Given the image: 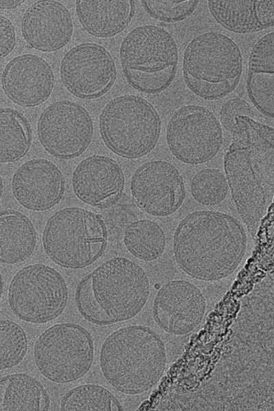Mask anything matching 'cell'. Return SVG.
<instances>
[{"mask_svg":"<svg viewBox=\"0 0 274 411\" xmlns=\"http://www.w3.org/2000/svg\"><path fill=\"white\" fill-rule=\"evenodd\" d=\"M42 240L52 262L63 268L80 269L102 256L108 234L99 215L84 208L66 207L47 220Z\"/></svg>","mask_w":274,"mask_h":411,"instance_id":"obj_7","label":"cell"},{"mask_svg":"<svg viewBox=\"0 0 274 411\" xmlns=\"http://www.w3.org/2000/svg\"><path fill=\"white\" fill-rule=\"evenodd\" d=\"M123 242L127 251L135 258L151 262L164 253L166 236L163 229L155 221L139 219L126 227Z\"/></svg>","mask_w":274,"mask_h":411,"instance_id":"obj_26","label":"cell"},{"mask_svg":"<svg viewBox=\"0 0 274 411\" xmlns=\"http://www.w3.org/2000/svg\"><path fill=\"white\" fill-rule=\"evenodd\" d=\"M37 133L40 143L48 153L60 159H71L82 154L90 145L93 123L82 105L60 100L42 112Z\"/></svg>","mask_w":274,"mask_h":411,"instance_id":"obj_12","label":"cell"},{"mask_svg":"<svg viewBox=\"0 0 274 411\" xmlns=\"http://www.w3.org/2000/svg\"><path fill=\"white\" fill-rule=\"evenodd\" d=\"M68 294L66 280L57 270L44 264H33L22 268L12 277L8 303L19 319L43 324L64 312Z\"/></svg>","mask_w":274,"mask_h":411,"instance_id":"obj_10","label":"cell"},{"mask_svg":"<svg viewBox=\"0 0 274 411\" xmlns=\"http://www.w3.org/2000/svg\"><path fill=\"white\" fill-rule=\"evenodd\" d=\"M3 289H4V282H3V276L0 272V303L1 301L3 293Z\"/></svg>","mask_w":274,"mask_h":411,"instance_id":"obj_34","label":"cell"},{"mask_svg":"<svg viewBox=\"0 0 274 411\" xmlns=\"http://www.w3.org/2000/svg\"><path fill=\"white\" fill-rule=\"evenodd\" d=\"M60 410H124L116 396L108 388L96 384H84L69 390L62 396Z\"/></svg>","mask_w":274,"mask_h":411,"instance_id":"obj_27","label":"cell"},{"mask_svg":"<svg viewBox=\"0 0 274 411\" xmlns=\"http://www.w3.org/2000/svg\"><path fill=\"white\" fill-rule=\"evenodd\" d=\"M248 97L266 117L273 118L274 34L271 31L253 45L249 58L246 80Z\"/></svg>","mask_w":274,"mask_h":411,"instance_id":"obj_20","label":"cell"},{"mask_svg":"<svg viewBox=\"0 0 274 411\" xmlns=\"http://www.w3.org/2000/svg\"><path fill=\"white\" fill-rule=\"evenodd\" d=\"M207 308L206 298L198 286L184 279L164 284L153 303V316L164 332L185 335L202 321Z\"/></svg>","mask_w":274,"mask_h":411,"instance_id":"obj_15","label":"cell"},{"mask_svg":"<svg viewBox=\"0 0 274 411\" xmlns=\"http://www.w3.org/2000/svg\"><path fill=\"white\" fill-rule=\"evenodd\" d=\"M101 136L115 154L127 159L147 155L156 147L162 121L154 105L134 95H123L110 100L99 120Z\"/></svg>","mask_w":274,"mask_h":411,"instance_id":"obj_8","label":"cell"},{"mask_svg":"<svg viewBox=\"0 0 274 411\" xmlns=\"http://www.w3.org/2000/svg\"><path fill=\"white\" fill-rule=\"evenodd\" d=\"M246 116L253 119L257 116L256 110L245 99L235 97L227 100L221 106L219 117L223 127L232 132L236 123V117Z\"/></svg>","mask_w":274,"mask_h":411,"instance_id":"obj_31","label":"cell"},{"mask_svg":"<svg viewBox=\"0 0 274 411\" xmlns=\"http://www.w3.org/2000/svg\"><path fill=\"white\" fill-rule=\"evenodd\" d=\"M60 77L69 92L82 99H97L114 85L116 68L109 51L95 42L71 48L60 63Z\"/></svg>","mask_w":274,"mask_h":411,"instance_id":"obj_13","label":"cell"},{"mask_svg":"<svg viewBox=\"0 0 274 411\" xmlns=\"http://www.w3.org/2000/svg\"><path fill=\"white\" fill-rule=\"evenodd\" d=\"M192 197L204 206L220 204L226 199L229 186L223 173L215 168H206L194 174L190 183Z\"/></svg>","mask_w":274,"mask_h":411,"instance_id":"obj_28","label":"cell"},{"mask_svg":"<svg viewBox=\"0 0 274 411\" xmlns=\"http://www.w3.org/2000/svg\"><path fill=\"white\" fill-rule=\"evenodd\" d=\"M27 351L28 339L25 329L12 320H0V370L19 364Z\"/></svg>","mask_w":274,"mask_h":411,"instance_id":"obj_29","label":"cell"},{"mask_svg":"<svg viewBox=\"0 0 274 411\" xmlns=\"http://www.w3.org/2000/svg\"><path fill=\"white\" fill-rule=\"evenodd\" d=\"M247 247L246 230L225 212L198 210L178 223L173 251L178 266L192 278L215 282L227 278L239 266Z\"/></svg>","mask_w":274,"mask_h":411,"instance_id":"obj_2","label":"cell"},{"mask_svg":"<svg viewBox=\"0 0 274 411\" xmlns=\"http://www.w3.org/2000/svg\"><path fill=\"white\" fill-rule=\"evenodd\" d=\"M24 2L25 1H0V9H14Z\"/></svg>","mask_w":274,"mask_h":411,"instance_id":"obj_33","label":"cell"},{"mask_svg":"<svg viewBox=\"0 0 274 411\" xmlns=\"http://www.w3.org/2000/svg\"><path fill=\"white\" fill-rule=\"evenodd\" d=\"M76 12L82 27L98 38L113 37L130 23L136 12L135 1H76Z\"/></svg>","mask_w":274,"mask_h":411,"instance_id":"obj_22","label":"cell"},{"mask_svg":"<svg viewBox=\"0 0 274 411\" xmlns=\"http://www.w3.org/2000/svg\"><path fill=\"white\" fill-rule=\"evenodd\" d=\"M231 133L225 176L237 212L256 239L273 199V128L238 116Z\"/></svg>","mask_w":274,"mask_h":411,"instance_id":"obj_1","label":"cell"},{"mask_svg":"<svg viewBox=\"0 0 274 411\" xmlns=\"http://www.w3.org/2000/svg\"><path fill=\"white\" fill-rule=\"evenodd\" d=\"M16 32L11 21L0 14V60L8 55L16 45Z\"/></svg>","mask_w":274,"mask_h":411,"instance_id":"obj_32","label":"cell"},{"mask_svg":"<svg viewBox=\"0 0 274 411\" xmlns=\"http://www.w3.org/2000/svg\"><path fill=\"white\" fill-rule=\"evenodd\" d=\"M150 294L145 271L122 256L102 262L79 282L75 303L80 315L99 326L130 320L145 308Z\"/></svg>","mask_w":274,"mask_h":411,"instance_id":"obj_3","label":"cell"},{"mask_svg":"<svg viewBox=\"0 0 274 411\" xmlns=\"http://www.w3.org/2000/svg\"><path fill=\"white\" fill-rule=\"evenodd\" d=\"M147 13L153 19L168 23H177L189 17L199 1H140Z\"/></svg>","mask_w":274,"mask_h":411,"instance_id":"obj_30","label":"cell"},{"mask_svg":"<svg viewBox=\"0 0 274 411\" xmlns=\"http://www.w3.org/2000/svg\"><path fill=\"white\" fill-rule=\"evenodd\" d=\"M130 191L136 206L157 217L177 212L186 196L184 179L173 164L162 160L147 161L134 173Z\"/></svg>","mask_w":274,"mask_h":411,"instance_id":"obj_14","label":"cell"},{"mask_svg":"<svg viewBox=\"0 0 274 411\" xmlns=\"http://www.w3.org/2000/svg\"><path fill=\"white\" fill-rule=\"evenodd\" d=\"M6 97L23 107H35L50 97L54 75L49 64L34 54H23L11 60L1 75Z\"/></svg>","mask_w":274,"mask_h":411,"instance_id":"obj_16","label":"cell"},{"mask_svg":"<svg viewBox=\"0 0 274 411\" xmlns=\"http://www.w3.org/2000/svg\"><path fill=\"white\" fill-rule=\"evenodd\" d=\"M125 177L121 166L112 158L93 155L81 161L72 176L75 196L92 206L112 203L121 195Z\"/></svg>","mask_w":274,"mask_h":411,"instance_id":"obj_19","label":"cell"},{"mask_svg":"<svg viewBox=\"0 0 274 411\" xmlns=\"http://www.w3.org/2000/svg\"><path fill=\"white\" fill-rule=\"evenodd\" d=\"M166 359L162 338L141 325L110 333L99 353L103 377L116 390L127 395H140L155 386L164 373Z\"/></svg>","mask_w":274,"mask_h":411,"instance_id":"obj_4","label":"cell"},{"mask_svg":"<svg viewBox=\"0 0 274 411\" xmlns=\"http://www.w3.org/2000/svg\"><path fill=\"white\" fill-rule=\"evenodd\" d=\"M2 191H3V180H2V177L1 176V175H0V197L1 196Z\"/></svg>","mask_w":274,"mask_h":411,"instance_id":"obj_35","label":"cell"},{"mask_svg":"<svg viewBox=\"0 0 274 411\" xmlns=\"http://www.w3.org/2000/svg\"><path fill=\"white\" fill-rule=\"evenodd\" d=\"M166 141L177 160L199 165L208 162L219 153L223 132L218 118L210 110L188 104L177 108L169 119Z\"/></svg>","mask_w":274,"mask_h":411,"instance_id":"obj_11","label":"cell"},{"mask_svg":"<svg viewBox=\"0 0 274 411\" xmlns=\"http://www.w3.org/2000/svg\"><path fill=\"white\" fill-rule=\"evenodd\" d=\"M95 345L90 332L82 325L64 322L44 330L34 346L36 366L46 379L57 384L75 382L90 370Z\"/></svg>","mask_w":274,"mask_h":411,"instance_id":"obj_9","label":"cell"},{"mask_svg":"<svg viewBox=\"0 0 274 411\" xmlns=\"http://www.w3.org/2000/svg\"><path fill=\"white\" fill-rule=\"evenodd\" d=\"M243 71L238 45L218 32H206L186 45L182 75L186 87L196 96L210 101L221 99L238 86Z\"/></svg>","mask_w":274,"mask_h":411,"instance_id":"obj_5","label":"cell"},{"mask_svg":"<svg viewBox=\"0 0 274 411\" xmlns=\"http://www.w3.org/2000/svg\"><path fill=\"white\" fill-rule=\"evenodd\" d=\"M31 143V127L26 117L16 110L0 108V163L20 160Z\"/></svg>","mask_w":274,"mask_h":411,"instance_id":"obj_25","label":"cell"},{"mask_svg":"<svg viewBox=\"0 0 274 411\" xmlns=\"http://www.w3.org/2000/svg\"><path fill=\"white\" fill-rule=\"evenodd\" d=\"M208 7L219 25L234 33H255L274 25L273 0L208 1Z\"/></svg>","mask_w":274,"mask_h":411,"instance_id":"obj_21","label":"cell"},{"mask_svg":"<svg viewBox=\"0 0 274 411\" xmlns=\"http://www.w3.org/2000/svg\"><path fill=\"white\" fill-rule=\"evenodd\" d=\"M50 404L47 390L32 375L16 373L0 377V411H43Z\"/></svg>","mask_w":274,"mask_h":411,"instance_id":"obj_24","label":"cell"},{"mask_svg":"<svg viewBox=\"0 0 274 411\" xmlns=\"http://www.w3.org/2000/svg\"><path fill=\"white\" fill-rule=\"evenodd\" d=\"M70 12L60 2L38 1L29 5L21 20V32L25 42L43 52L62 49L73 34Z\"/></svg>","mask_w":274,"mask_h":411,"instance_id":"obj_18","label":"cell"},{"mask_svg":"<svg viewBox=\"0 0 274 411\" xmlns=\"http://www.w3.org/2000/svg\"><path fill=\"white\" fill-rule=\"evenodd\" d=\"M37 236L32 221L23 213L0 210V262L16 264L25 262L34 252Z\"/></svg>","mask_w":274,"mask_h":411,"instance_id":"obj_23","label":"cell"},{"mask_svg":"<svg viewBox=\"0 0 274 411\" xmlns=\"http://www.w3.org/2000/svg\"><path fill=\"white\" fill-rule=\"evenodd\" d=\"M64 188L60 170L51 161L44 158L23 163L12 179L14 198L21 206L33 211L51 208L62 198Z\"/></svg>","mask_w":274,"mask_h":411,"instance_id":"obj_17","label":"cell"},{"mask_svg":"<svg viewBox=\"0 0 274 411\" xmlns=\"http://www.w3.org/2000/svg\"><path fill=\"white\" fill-rule=\"evenodd\" d=\"M119 59L123 76L136 90L158 94L174 81L179 49L166 29L151 24L137 26L122 40Z\"/></svg>","mask_w":274,"mask_h":411,"instance_id":"obj_6","label":"cell"}]
</instances>
